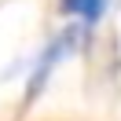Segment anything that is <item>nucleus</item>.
<instances>
[{"label": "nucleus", "instance_id": "f257e3e1", "mask_svg": "<svg viewBox=\"0 0 121 121\" xmlns=\"http://www.w3.org/2000/svg\"><path fill=\"white\" fill-rule=\"evenodd\" d=\"M73 44H77V30H66V33H59L52 44H44V55H40V62L33 66V77H30V99L37 95V92H40V84L52 77V70L59 66V62L66 59L70 52H73Z\"/></svg>", "mask_w": 121, "mask_h": 121}, {"label": "nucleus", "instance_id": "f03ea898", "mask_svg": "<svg viewBox=\"0 0 121 121\" xmlns=\"http://www.w3.org/2000/svg\"><path fill=\"white\" fill-rule=\"evenodd\" d=\"M62 11H66L73 22L81 26H95L99 18L106 15V8H110V0H59Z\"/></svg>", "mask_w": 121, "mask_h": 121}]
</instances>
